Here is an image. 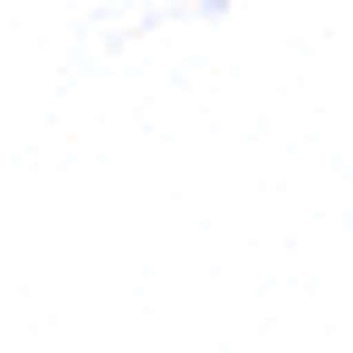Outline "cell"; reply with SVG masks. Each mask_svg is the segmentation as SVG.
Here are the masks:
<instances>
[{
    "label": "cell",
    "mask_w": 353,
    "mask_h": 353,
    "mask_svg": "<svg viewBox=\"0 0 353 353\" xmlns=\"http://www.w3.org/2000/svg\"><path fill=\"white\" fill-rule=\"evenodd\" d=\"M230 10H248V0H134L143 29H163V19H230Z\"/></svg>",
    "instance_id": "obj_1"
}]
</instances>
